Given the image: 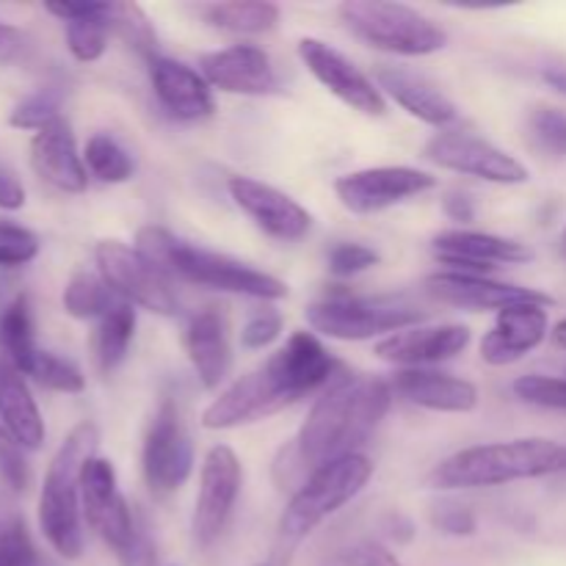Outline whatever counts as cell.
Listing matches in <instances>:
<instances>
[{
	"label": "cell",
	"instance_id": "1",
	"mask_svg": "<svg viewBox=\"0 0 566 566\" xmlns=\"http://www.w3.org/2000/svg\"><path fill=\"white\" fill-rule=\"evenodd\" d=\"M392 398L396 392H392L390 379L354 376L343 370L315 398L307 420L285 453L296 462L304 479L324 464L359 453V448L368 442V437L387 415Z\"/></svg>",
	"mask_w": 566,
	"mask_h": 566
},
{
	"label": "cell",
	"instance_id": "2",
	"mask_svg": "<svg viewBox=\"0 0 566 566\" xmlns=\"http://www.w3.org/2000/svg\"><path fill=\"white\" fill-rule=\"evenodd\" d=\"M133 247L169 282H188V285L235 293V296L258 298V302H280V298L287 296V285L276 280L274 274H265V271L241 263L230 254L193 247V243L182 241L166 227H142L136 232Z\"/></svg>",
	"mask_w": 566,
	"mask_h": 566
},
{
	"label": "cell",
	"instance_id": "3",
	"mask_svg": "<svg viewBox=\"0 0 566 566\" xmlns=\"http://www.w3.org/2000/svg\"><path fill=\"white\" fill-rule=\"evenodd\" d=\"M566 473V446L545 437L473 446L442 459L429 475V490H486L514 481L547 479Z\"/></svg>",
	"mask_w": 566,
	"mask_h": 566
},
{
	"label": "cell",
	"instance_id": "4",
	"mask_svg": "<svg viewBox=\"0 0 566 566\" xmlns=\"http://www.w3.org/2000/svg\"><path fill=\"white\" fill-rule=\"evenodd\" d=\"M99 429L92 420L77 423L55 451L39 495V528L48 545L66 562L83 553V509H81V470L97 457Z\"/></svg>",
	"mask_w": 566,
	"mask_h": 566
},
{
	"label": "cell",
	"instance_id": "5",
	"mask_svg": "<svg viewBox=\"0 0 566 566\" xmlns=\"http://www.w3.org/2000/svg\"><path fill=\"white\" fill-rule=\"evenodd\" d=\"M374 475V462L365 453H352L337 462L313 470L293 492L291 503L280 517V542L293 551L298 542L307 539L324 520L340 512L359 492L368 486Z\"/></svg>",
	"mask_w": 566,
	"mask_h": 566
},
{
	"label": "cell",
	"instance_id": "6",
	"mask_svg": "<svg viewBox=\"0 0 566 566\" xmlns=\"http://www.w3.org/2000/svg\"><path fill=\"white\" fill-rule=\"evenodd\" d=\"M343 25L381 53L420 55L440 53L448 44V33L423 11L407 3H387V0H346L337 9Z\"/></svg>",
	"mask_w": 566,
	"mask_h": 566
},
{
	"label": "cell",
	"instance_id": "7",
	"mask_svg": "<svg viewBox=\"0 0 566 566\" xmlns=\"http://www.w3.org/2000/svg\"><path fill=\"white\" fill-rule=\"evenodd\" d=\"M310 329L343 343L374 340L396 332L420 326L426 321L423 310L396 296H329L307 307Z\"/></svg>",
	"mask_w": 566,
	"mask_h": 566
},
{
	"label": "cell",
	"instance_id": "8",
	"mask_svg": "<svg viewBox=\"0 0 566 566\" xmlns=\"http://www.w3.org/2000/svg\"><path fill=\"white\" fill-rule=\"evenodd\" d=\"M94 263L105 285L127 304L149 310L158 315L180 313V298L175 293V282L166 280L136 247L122 241H99L94 247Z\"/></svg>",
	"mask_w": 566,
	"mask_h": 566
},
{
	"label": "cell",
	"instance_id": "9",
	"mask_svg": "<svg viewBox=\"0 0 566 566\" xmlns=\"http://www.w3.org/2000/svg\"><path fill=\"white\" fill-rule=\"evenodd\" d=\"M142 473L155 495H171L191 479L193 442L175 398H164L149 420L142 446Z\"/></svg>",
	"mask_w": 566,
	"mask_h": 566
},
{
	"label": "cell",
	"instance_id": "10",
	"mask_svg": "<svg viewBox=\"0 0 566 566\" xmlns=\"http://www.w3.org/2000/svg\"><path fill=\"white\" fill-rule=\"evenodd\" d=\"M426 160L457 175L475 180L495 182V186H523L531 180V171L523 160L506 149L495 147L486 138L462 130H442L431 136L423 147Z\"/></svg>",
	"mask_w": 566,
	"mask_h": 566
},
{
	"label": "cell",
	"instance_id": "11",
	"mask_svg": "<svg viewBox=\"0 0 566 566\" xmlns=\"http://www.w3.org/2000/svg\"><path fill=\"white\" fill-rule=\"evenodd\" d=\"M241 484L243 468L238 453L230 446L210 448L202 462V473H199V492L191 517V534L197 547L208 551L221 539L232 512H235Z\"/></svg>",
	"mask_w": 566,
	"mask_h": 566
},
{
	"label": "cell",
	"instance_id": "12",
	"mask_svg": "<svg viewBox=\"0 0 566 566\" xmlns=\"http://www.w3.org/2000/svg\"><path fill=\"white\" fill-rule=\"evenodd\" d=\"M437 188V177L412 166H370L337 177L335 193L354 216H374Z\"/></svg>",
	"mask_w": 566,
	"mask_h": 566
},
{
	"label": "cell",
	"instance_id": "13",
	"mask_svg": "<svg viewBox=\"0 0 566 566\" xmlns=\"http://www.w3.org/2000/svg\"><path fill=\"white\" fill-rule=\"evenodd\" d=\"M81 509L99 539L119 553L136 536L142 523L116 486V470L108 459L92 457L81 470Z\"/></svg>",
	"mask_w": 566,
	"mask_h": 566
},
{
	"label": "cell",
	"instance_id": "14",
	"mask_svg": "<svg viewBox=\"0 0 566 566\" xmlns=\"http://www.w3.org/2000/svg\"><path fill=\"white\" fill-rule=\"evenodd\" d=\"M263 368L269 370L271 381L280 387L287 403H296L298 398L310 396V392H324L343 374V368L332 359L318 335L304 329L293 332L285 346L276 348L265 359Z\"/></svg>",
	"mask_w": 566,
	"mask_h": 566
},
{
	"label": "cell",
	"instance_id": "15",
	"mask_svg": "<svg viewBox=\"0 0 566 566\" xmlns=\"http://www.w3.org/2000/svg\"><path fill=\"white\" fill-rule=\"evenodd\" d=\"M298 59L307 66L310 75L348 108L365 116H381L387 111V99L376 86V81H370L348 55H343L332 44L315 36H304L298 42Z\"/></svg>",
	"mask_w": 566,
	"mask_h": 566
},
{
	"label": "cell",
	"instance_id": "16",
	"mask_svg": "<svg viewBox=\"0 0 566 566\" xmlns=\"http://www.w3.org/2000/svg\"><path fill=\"white\" fill-rule=\"evenodd\" d=\"M227 191L230 199L274 241L293 243L302 241L304 235L313 227V216L307 208L296 202L293 197H287L280 188L269 186V182H260L254 177L235 175L227 180Z\"/></svg>",
	"mask_w": 566,
	"mask_h": 566
},
{
	"label": "cell",
	"instance_id": "17",
	"mask_svg": "<svg viewBox=\"0 0 566 566\" xmlns=\"http://www.w3.org/2000/svg\"><path fill=\"white\" fill-rule=\"evenodd\" d=\"M423 285L434 302L473 310V313H486V310L501 313V310L514 307V304H545V307H553V296L536 291V287L509 285V282H495L490 276L479 274L440 271V274L426 276Z\"/></svg>",
	"mask_w": 566,
	"mask_h": 566
},
{
	"label": "cell",
	"instance_id": "18",
	"mask_svg": "<svg viewBox=\"0 0 566 566\" xmlns=\"http://www.w3.org/2000/svg\"><path fill=\"white\" fill-rule=\"evenodd\" d=\"M285 407H291L287 398L271 381L269 370L260 365V368L249 370L241 379L232 381L219 398H213L205 407L202 426L208 431L238 429V426L258 423V420L271 418V415L282 412Z\"/></svg>",
	"mask_w": 566,
	"mask_h": 566
},
{
	"label": "cell",
	"instance_id": "19",
	"mask_svg": "<svg viewBox=\"0 0 566 566\" xmlns=\"http://www.w3.org/2000/svg\"><path fill=\"white\" fill-rule=\"evenodd\" d=\"M434 254L448 271L486 276L501 265H520L534 260L525 243L514 238L492 235L479 230H446L434 238Z\"/></svg>",
	"mask_w": 566,
	"mask_h": 566
},
{
	"label": "cell",
	"instance_id": "20",
	"mask_svg": "<svg viewBox=\"0 0 566 566\" xmlns=\"http://www.w3.org/2000/svg\"><path fill=\"white\" fill-rule=\"evenodd\" d=\"M199 75L210 88L243 97H263L276 88V70L271 55L258 44H232L199 55Z\"/></svg>",
	"mask_w": 566,
	"mask_h": 566
},
{
	"label": "cell",
	"instance_id": "21",
	"mask_svg": "<svg viewBox=\"0 0 566 566\" xmlns=\"http://www.w3.org/2000/svg\"><path fill=\"white\" fill-rule=\"evenodd\" d=\"M551 335V315L545 304H514L497 313L495 326L481 337V359L492 368L520 363Z\"/></svg>",
	"mask_w": 566,
	"mask_h": 566
},
{
	"label": "cell",
	"instance_id": "22",
	"mask_svg": "<svg viewBox=\"0 0 566 566\" xmlns=\"http://www.w3.org/2000/svg\"><path fill=\"white\" fill-rule=\"evenodd\" d=\"M473 340V332L462 324L440 326H409V329L387 335L376 343V357L381 363L401 365V368H426V365L448 363L459 357Z\"/></svg>",
	"mask_w": 566,
	"mask_h": 566
},
{
	"label": "cell",
	"instance_id": "23",
	"mask_svg": "<svg viewBox=\"0 0 566 566\" xmlns=\"http://www.w3.org/2000/svg\"><path fill=\"white\" fill-rule=\"evenodd\" d=\"M149 81L155 97L171 119L202 122L216 114L213 88L199 75V70H191L182 61L158 55L149 61Z\"/></svg>",
	"mask_w": 566,
	"mask_h": 566
},
{
	"label": "cell",
	"instance_id": "24",
	"mask_svg": "<svg viewBox=\"0 0 566 566\" xmlns=\"http://www.w3.org/2000/svg\"><path fill=\"white\" fill-rule=\"evenodd\" d=\"M376 86L398 108H403L423 125L437 127V130L459 125V108L453 105V99L446 97L429 77L418 75V72L403 70V66H379Z\"/></svg>",
	"mask_w": 566,
	"mask_h": 566
},
{
	"label": "cell",
	"instance_id": "25",
	"mask_svg": "<svg viewBox=\"0 0 566 566\" xmlns=\"http://www.w3.org/2000/svg\"><path fill=\"white\" fill-rule=\"evenodd\" d=\"M390 387L403 401L429 412L468 415L479 407V387L473 381L440 370L401 368L390 379Z\"/></svg>",
	"mask_w": 566,
	"mask_h": 566
},
{
	"label": "cell",
	"instance_id": "26",
	"mask_svg": "<svg viewBox=\"0 0 566 566\" xmlns=\"http://www.w3.org/2000/svg\"><path fill=\"white\" fill-rule=\"evenodd\" d=\"M31 166L48 186L64 193H83L88 186V171L83 155L77 153L75 133L70 122L61 116L44 130L33 133Z\"/></svg>",
	"mask_w": 566,
	"mask_h": 566
},
{
	"label": "cell",
	"instance_id": "27",
	"mask_svg": "<svg viewBox=\"0 0 566 566\" xmlns=\"http://www.w3.org/2000/svg\"><path fill=\"white\" fill-rule=\"evenodd\" d=\"M188 363L205 390H219L232 374V346L227 318L216 307L193 315L182 335Z\"/></svg>",
	"mask_w": 566,
	"mask_h": 566
},
{
	"label": "cell",
	"instance_id": "28",
	"mask_svg": "<svg viewBox=\"0 0 566 566\" xmlns=\"http://www.w3.org/2000/svg\"><path fill=\"white\" fill-rule=\"evenodd\" d=\"M0 420L25 451H39L44 446L42 412L28 390L25 376L6 359H0Z\"/></svg>",
	"mask_w": 566,
	"mask_h": 566
},
{
	"label": "cell",
	"instance_id": "29",
	"mask_svg": "<svg viewBox=\"0 0 566 566\" xmlns=\"http://www.w3.org/2000/svg\"><path fill=\"white\" fill-rule=\"evenodd\" d=\"M133 335H136V310H133V304L119 302L97 321V329H94L92 337V354L99 374H114L125 363L127 352L133 346Z\"/></svg>",
	"mask_w": 566,
	"mask_h": 566
},
{
	"label": "cell",
	"instance_id": "30",
	"mask_svg": "<svg viewBox=\"0 0 566 566\" xmlns=\"http://www.w3.org/2000/svg\"><path fill=\"white\" fill-rule=\"evenodd\" d=\"M199 11H202L208 25L227 33H238V36L269 33L280 22V6L265 3V0H230V3L202 6Z\"/></svg>",
	"mask_w": 566,
	"mask_h": 566
},
{
	"label": "cell",
	"instance_id": "31",
	"mask_svg": "<svg viewBox=\"0 0 566 566\" xmlns=\"http://www.w3.org/2000/svg\"><path fill=\"white\" fill-rule=\"evenodd\" d=\"M0 352H3L6 363L20 370L22 376L36 357L39 346L33 337V313L25 293L11 298L0 313Z\"/></svg>",
	"mask_w": 566,
	"mask_h": 566
},
{
	"label": "cell",
	"instance_id": "32",
	"mask_svg": "<svg viewBox=\"0 0 566 566\" xmlns=\"http://www.w3.org/2000/svg\"><path fill=\"white\" fill-rule=\"evenodd\" d=\"M61 302H64L66 315H72V318L99 321L108 310H114L122 298L105 285L99 274L77 271V274L66 282Z\"/></svg>",
	"mask_w": 566,
	"mask_h": 566
},
{
	"label": "cell",
	"instance_id": "33",
	"mask_svg": "<svg viewBox=\"0 0 566 566\" xmlns=\"http://www.w3.org/2000/svg\"><path fill=\"white\" fill-rule=\"evenodd\" d=\"M111 14H114V3H105L97 14L66 22V48L75 55V61L92 64V61L103 59V53L108 50V36L114 31Z\"/></svg>",
	"mask_w": 566,
	"mask_h": 566
},
{
	"label": "cell",
	"instance_id": "34",
	"mask_svg": "<svg viewBox=\"0 0 566 566\" xmlns=\"http://www.w3.org/2000/svg\"><path fill=\"white\" fill-rule=\"evenodd\" d=\"M83 164H86L88 175H94L97 180L111 182H127L136 171V164H133L130 153L116 142L108 133H94L86 142V149H83Z\"/></svg>",
	"mask_w": 566,
	"mask_h": 566
},
{
	"label": "cell",
	"instance_id": "35",
	"mask_svg": "<svg viewBox=\"0 0 566 566\" xmlns=\"http://www.w3.org/2000/svg\"><path fill=\"white\" fill-rule=\"evenodd\" d=\"M0 566H48L33 545L22 514L0 503Z\"/></svg>",
	"mask_w": 566,
	"mask_h": 566
},
{
	"label": "cell",
	"instance_id": "36",
	"mask_svg": "<svg viewBox=\"0 0 566 566\" xmlns=\"http://www.w3.org/2000/svg\"><path fill=\"white\" fill-rule=\"evenodd\" d=\"M25 376H31V379L36 381V385H42L44 390L66 392V396L83 392V387H86V379H83L81 368H77L75 363H70V359L59 357V354L53 352H42V348L36 352V357H33Z\"/></svg>",
	"mask_w": 566,
	"mask_h": 566
},
{
	"label": "cell",
	"instance_id": "37",
	"mask_svg": "<svg viewBox=\"0 0 566 566\" xmlns=\"http://www.w3.org/2000/svg\"><path fill=\"white\" fill-rule=\"evenodd\" d=\"M61 103H64L61 88H39L31 97H25L22 103L14 105V111H11L9 116V125L17 127V130H44V127H50L53 122L61 119Z\"/></svg>",
	"mask_w": 566,
	"mask_h": 566
},
{
	"label": "cell",
	"instance_id": "38",
	"mask_svg": "<svg viewBox=\"0 0 566 566\" xmlns=\"http://www.w3.org/2000/svg\"><path fill=\"white\" fill-rule=\"evenodd\" d=\"M114 31L119 33L125 42H130L133 48L142 55H147L149 61L158 59V39H155L153 25H149L147 14L138 9L136 3H114Z\"/></svg>",
	"mask_w": 566,
	"mask_h": 566
},
{
	"label": "cell",
	"instance_id": "39",
	"mask_svg": "<svg viewBox=\"0 0 566 566\" xmlns=\"http://www.w3.org/2000/svg\"><path fill=\"white\" fill-rule=\"evenodd\" d=\"M512 392L523 403H531V407L566 412V379H558V376H520V379H514Z\"/></svg>",
	"mask_w": 566,
	"mask_h": 566
},
{
	"label": "cell",
	"instance_id": "40",
	"mask_svg": "<svg viewBox=\"0 0 566 566\" xmlns=\"http://www.w3.org/2000/svg\"><path fill=\"white\" fill-rule=\"evenodd\" d=\"M531 136L539 144L545 153L566 158V111L551 108V105H539L531 111Z\"/></svg>",
	"mask_w": 566,
	"mask_h": 566
},
{
	"label": "cell",
	"instance_id": "41",
	"mask_svg": "<svg viewBox=\"0 0 566 566\" xmlns=\"http://www.w3.org/2000/svg\"><path fill=\"white\" fill-rule=\"evenodd\" d=\"M0 484L17 495L31 486V464L25 459V448L3 426H0Z\"/></svg>",
	"mask_w": 566,
	"mask_h": 566
},
{
	"label": "cell",
	"instance_id": "42",
	"mask_svg": "<svg viewBox=\"0 0 566 566\" xmlns=\"http://www.w3.org/2000/svg\"><path fill=\"white\" fill-rule=\"evenodd\" d=\"M381 263V254L374 247H365L357 241H343L335 243L326 254V265L335 276H357L363 271L376 269Z\"/></svg>",
	"mask_w": 566,
	"mask_h": 566
},
{
	"label": "cell",
	"instance_id": "43",
	"mask_svg": "<svg viewBox=\"0 0 566 566\" xmlns=\"http://www.w3.org/2000/svg\"><path fill=\"white\" fill-rule=\"evenodd\" d=\"M282 329H285V318H282L280 310H254L241 329V346L247 348V352H263V348L274 346V343L280 340Z\"/></svg>",
	"mask_w": 566,
	"mask_h": 566
},
{
	"label": "cell",
	"instance_id": "44",
	"mask_svg": "<svg viewBox=\"0 0 566 566\" xmlns=\"http://www.w3.org/2000/svg\"><path fill=\"white\" fill-rule=\"evenodd\" d=\"M39 243L36 232L25 230L17 224H0V269H17L36 260Z\"/></svg>",
	"mask_w": 566,
	"mask_h": 566
},
{
	"label": "cell",
	"instance_id": "45",
	"mask_svg": "<svg viewBox=\"0 0 566 566\" xmlns=\"http://www.w3.org/2000/svg\"><path fill=\"white\" fill-rule=\"evenodd\" d=\"M431 528L462 539V536H473L479 531V517L459 503H440V506L431 509Z\"/></svg>",
	"mask_w": 566,
	"mask_h": 566
},
{
	"label": "cell",
	"instance_id": "46",
	"mask_svg": "<svg viewBox=\"0 0 566 566\" xmlns=\"http://www.w3.org/2000/svg\"><path fill=\"white\" fill-rule=\"evenodd\" d=\"M343 566H403L401 558L392 551H387L381 542L374 539H359L352 547L340 553Z\"/></svg>",
	"mask_w": 566,
	"mask_h": 566
},
{
	"label": "cell",
	"instance_id": "47",
	"mask_svg": "<svg viewBox=\"0 0 566 566\" xmlns=\"http://www.w3.org/2000/svg\"><path fill=\"white\" fill-rule=\"evenodd\" d=\"M116 562H119V566H158V551H155V542L149 539L144 525L136 531V536L116 553Z\"/></svg>",
	"mask_w": 566,
	"mask_h": 566
},
{
	"label": "cell",
	"instance_id": "48",
	"mask_svg": "<svg viewBox=\"0 0 566 566\" xmlns=\"http://www.w3.org/2000/svg\"><path fill=\"white\" fill-rule=\"evenodd\" d=\"M25 205V186L17 177V171H11L9 166L0 164V210H20Z\"/></svg>",
	"mask_w": 566,
	"mask_h": 566
},
{
	"label": "cell",
	"instance_id": "49",
	"mask_svg": "<svg viewBox=\"0 0 566 566\" xmlns=\"http://www.w3.org/2000/svg\"><path fill=\"white\" fill-rule=\"evenodd\" d=\"M442 210H446L448 219L457 221V224H473L475 221V202L473 197L464 191H448L446 197H442Z\"/></svg>",
	"mask_w": 566,
	"mask_h": 566
},
{
	"label": "cell",
	"instance_id": "50",
	"mask_svg": "<svg viewBox=\"0 0 566 566\" xmlns=\"http://www.w3.org/2000/svg\"><path fill=\"white\" fill-rule=\"evenodd\" d=\"M105 3H97V0H64V3H44V9L50 11L59 20L72 22V20H83V17H92L103 9Z\"/></svg>",
	"mask_w": 566,
	"mask_h": 566
},
{
	"label": "cell",
	"instance_id": "51",
	"mask_svg": "<svg viewBox=\"0 0 566 566\" xmlns=\"http://www.w3.org/2000/svg\"><path fill=\"white\" fill-rule=\"evenodd\" d=\"M385 531H387V536L396 542H409L415 536V525L409 523L407 517H401V514H390L385 523Z\"/></svg>",
	"mask_w": 566,
	"mask_h": 566
},
{
	"label": "cell",
	"instance_id": "52",
	"mask_svg": "<svg viewBox=\"0 0 566 566\" xmlns=\"http://www.w3.org/2000/svg\"><path fill=\"white\" fill-rule=\"evenodd\" d=\"M542 81H545L553 92L566 97V66H545V70H542Z\"/></svg>",
	"mask_w": 566,
	"mask_h": 566
},
{
	"label": "cell",
	"instance_id": "53",
	"mask_svg": "<svg viewBox=\"0 0 566 566\" xmlns=\"http://www.w3.org/2000/svg\"><path fill=\"white\" fill-rule=\"evenodd\" d=\"M553 340H556L558 348H564L566 352V318L558 321V324L553 326Z\"/></svg>",
	"mask_w": 566,
	"mask_h": 566
},
{
	"label": "cell",
	"instance_id": "54",
	"mask_svg": "<svg viewBox=\"0 0 566 566\" xmlns=\"http://www.w3.org/2000/svg\"><path fill=\"white\" fill-rule=\"evenodd\" d=\"M558 249H562V254H564V260H566V227H564V232H562V241H558Z\"/></svg>",
	"mask_w": 566,
	"mask_h": 566
},
{
	"label": "cell",
	"instance_id": "55",
	"mask_svg": "<svg viewBox=\"0 0 566 566\" xmlns=\"http://www.w3.org/2000/svg\"><path fill=\"white\" fill-rule=\"evenodd\" d=\"M254 566H276L274 562H265V564H254Z\"/></svg>",
	"mask_w": 566,
	"mask_h": 566
},
{
	"label": "cell",
	"instance_id": "56",
	"mask_svg": "<svg viewBox=\"0 0 566 566\" xmlns=\"http://www.w3.org/2000/svg\"><path fill=\"white\" fill-rule=\"evenodd\" d=\"M3 36H6V31H3V28H0V42H3Z\"/></svg>",
	"mask_w": 566,
	"mask_h": 566
}]
</instances>
